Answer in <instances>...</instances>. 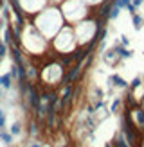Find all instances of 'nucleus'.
Segmentation results:
<instances>
[{"mask_svg": "<svg viewBox=\"0 0 144 147\" xmlns=\"http://www.w3.org/2000/svg\"><path fill=\"white\" fill-rule=\"evenodd\" d=\"M14 40H16L18 47L24 52L33 57L34 61H41L43 57L50 54V40H47L38 29L33 25L31 18H25V22L20 25V29L14 32Z\"/></svg>", "mask_w": 144, "mask_h": 147, "instance_id": "f257e3e1", "label": "nucleus"}, {"mask_svg": "<svg viewBox=\"0 0 144 147\" xmlns=\"http://www.w3.org/2000/svg\"><path fill=\"white\" fill-rule=\"evenodd\" d=\"M40 70V79L38 86L45 88V90H58L60 86L65 84V77H67V65L61 57L54 54H49L47 57L38 63Z\"/></svg>", "mask_w": 144, "mask_h": 147, "instance_id": "f03ea898", "label": "nucleus"}, {"mask_svg": "<svg viewBox=\"0 0 144 147\" xmlns=\"http://www.w3.org/2000/svg\"><path fill=\"white\" fill-rule=\"evenodd\" d=\"M31 22L47 40H52L67 25V22L63 18V13H61V7L54 5V4H49L45 9H41L38 14H34Z\"/></svg>", "mask_w": 144, "mask_h": 147, "instance_id": "7ed1b4c3", "label": "nucleus"}, {"mask_svg": "<svg viewBox=\"0 0 144 147\" xmlns=\"http://www.w3.org/2000/svg\"><path fill=\"white\" fill-rule=\"evenodd\" d=\"M103 24L105 22L99 20L94 13L88 18L74 24L72 29H74L77 45L79 47H94V45H97L99 41H103L105 34H106V31L103 29Z\"/></svg>", "mask_w": 144, "mask_h": 147, "instance_id": "20e7f679", "label": "nucleus"}, {"mask_svg": "<svg viewBox=\"0 0 144 147\" xmlns=\"http://www.w3.org/2000/svg\"><path fill=\"white\" fill-rule=\"evenodd\" d=\"M77 49H79V45H77L76 34H74V29L69 24L50 40V54H54L58 57L72 56Z\"/></svg>", "mask_w": 144, "mask_h": 147, "instance_id": "39448f33", "label": "nucleus"}, {"mask_svg": "<svg viewBox=\"0 0 144 147\" xmlns=\"http://www.w3.org/2000/svg\"><path fill=\"white\" fill-rule=\"evenodd\" d=\"M60 7H61L63 18L69 25H74L92 14V7L88 4H85L83 0H65Z\"/></svg>", "mask_w": 144, "mask_h": 147, "instance_id": "423d86ee", "label": "nucleus"}, {"mask_svg": "<svg viewBox=\"0 0 144 147\" xmlns=\"http://www.w3.org/2000/svg\"><path fill=\"white\" fill-rule=\"evenodd\" d=\"M13 5L24 14L25 18H33L41 9L49 5V0H13Z\"/></svg>", "mask_w": 144, "mask_h": 147, "instance_id": "0eeeda50", "label": "nucleus"}, {"mask_svg": "<svg viewBox=\"0 0 144 147\" xmlns=\"http://www.w3.org/2000/svg\"><path fill=\"white\" fill-rule=\"evenodd\" d=\"M108 83H110V86H113V88H122V90H126V88H128V83L119 76V74H113V76H110Z\"/></svg>", "mask_w": 144, "mask_h": 147, "instance_id": "6e6552de", "label": "nucleus"}, {"mask_svg": "<svg viewBox=\"0 0 144 147\" xmlns=\"http://www.w3.org/2000/svg\"><path fill=\"white\" fill-rule=\"evenodd\" d=\"M132 24H133V29H135V31H141V29L144 27V18L141 16V14L133 13V14H132Z\"/></svg>", "mask_w": 144, "mask_h": 147, "instance_id": "1a4fd4ad", "label": "nucleus"}, {"mask_svg": "<svg viewBox=\"0 0 144 147\" xmlns=\"http://www.w3.org/2000/svg\"><path fill=\"white\" fill-rule=\"evenodd\" d=\"M85 4H88L90 7H97L99 4H103V2H108V0H83Z\"/></svg>", "mask_w": 144, "mask_h": 147, "instance_id": "9d476101", "label": "nucleus"}, {"mask_svg": "<svg viewBox=\"0 0 144 147\" xmlns=\"http://www.w3.org/2000/svg\"><path fill=\"white\" fill-rule=\"evenodd\" d=\"M142 4H144V0H132V5L135 7V9H139Z\"/></svg>", "mask_w": 144, "mask_h": 147, "instance_id": "9b49d317", "label": "nucleus"}, {"mask_svg": "<svg viewBox=\"0 0 144 147\" xmlns=\"http://www.w3.org/2000/svg\"><path fill=\"white\" fill-rule=\"evenodd\" d=\"M65 0H49V4H54V5H61Z\"/></svg>", "mask_w": 144, "mask_h": 147, "instance_id": "f8f14e48", "label": "nucleus"}]
</instances>
